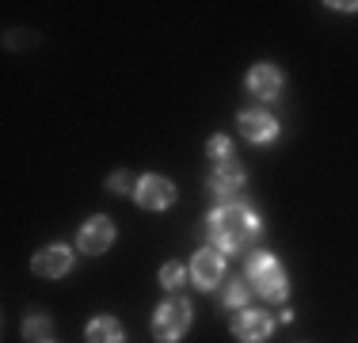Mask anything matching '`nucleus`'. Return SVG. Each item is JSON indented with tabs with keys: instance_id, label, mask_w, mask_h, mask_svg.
Returning a JSON list of instances; mask_svg holds the SVG:
<instances>
[{
	"instance_id": "nucleus-1",
	"label": "nucleus",
	"mask_w": 358,
	"mask_h": 343,
	"mask_svg": "<svg viewBox=\"0 0 358 343\" xmlns=\"http://www.w3.org/2000/svg\"><path fill=\"white\" fill-rule=\"evenodd\" d=\"M263 233V221L252 206H241V202H229V206H217L210 214V240L221 255H236L244 248H252V240Z\"/></svg>"
},
{
	"instance_id": "nucleus-2",
	"label": "nucleus",
	"mask_w": 358,
	"mask_h": 343,
	"mask_svg": "<svg viewBox=\"0 0 358 343\" xmlns=\"http://www.w3.org/2000/svg\"><path fill=\"white\" fill-rule=\"evenodd\" d=\"M248 282H252L255 294H263L267 302H286V294H289L286 267L271 252H252L248 255Z\"/></svg>"
},
{
	"instance_id": "nucleus-3",
	"label": "nucleus",
	"mask_w": 358,
	"mask_h": 343,
	"mask_svg": "<svg viewBox=\"0 0 358 343\" xmlns=\"http://www.w3.org/2000/svg\"><path fill=\"white\" fill-rule=\"evenodd\" d=\"M187 328H191V302L187 298H168L164 305L152 313V336L160 343H179L187 336Z\"/></svg>"
},
{
	"instance_id": "nucleus-4",
	"label": "nucleus",
	"mask_w": 358,
	"mask_h": 343,
	"mask_svg": "<svg viewBox=\"0 0 358 343\" xmlns=\"http://www.w3.org/2000/svg\"><path fill=\"white\" fill-rule=\"evenodd\" d=\"M134 199H138L141 210H168L176 202V183L164 176H145L134 187Z\"/></svg>"
},
{
	"instance_id": "nucleus-5",
	"label": "nucleus",
	"mask_w": 358,
	"mask_h": 343,
	"mask_svg": "<svg viewBox=\"0 0 358 343\" xmlns=\"http://www.w3.org/2000/svg\"><path fill=\"white\" fill-rule=\"evenodd\" d=\"M244 168L236 164V160H229V164H214L210 168V176H206V187L221 199V206H229V202H236V191L244 187Z\"/></svg>"
},
{
	"instance_id": "nucleus-6",
	"label": "nucleus",
	"mask_w": 358,
	"mask_h": 343,
	"mask_svg": "<svg viewBox=\"0 0 358 343\" xmlns=\"http://www.w3.org/2000/svg\"><path fill=\"white\" fill-rule=\"evenodd\" d=\"M110 240H115V225H110V218H103V214H96L92 221H84L80 233H76V248L88 255H99L110 248Z\"/></svg>"
},
{
	"instance_id": "nucleus-7",
	"label": "nucleus",
	"mask_w": 358,
	"mask_h": 343,
	"mask_svg": "<svg viewBox=\"0 0 358 343\" xmlns=\"http://www.w3.org/2000/svg\"><path fill=\"white\" fill-rule=\"evenodd\" d=\"M221 274H225V260H221L217 248H202V252H194L191 260V279L199 290H214L221 282Z\"/></svg>"
},
{
	"instance_id": "nucleus-8",
	"label": "nucleus",
	"mask_w": 358,
	"mask_h": 343,
	"mask_svg": "<svg viewBox=\"0 0 358 343\" xmlns=\"http://www.w3.org/2000/svg\"><path fill=\"white\" fill-rule=\"evenodd\" d=\"M233 332H236L241 343H263L271 332H275V321H271L263 309H244V313L233 321Z\"/></svg>"
},
{
	"instance_id": "nucleus-9",
	"label": "nucleus",
	"mask_w": 358,
	"mask_h": 343,
	"mask_svg": "<svg viewBox=\"0 0 358 343\" xmlns=\"http://www.w3.org/2000/svg\"><path fill=\"white\" fill-rule=\"evenodd\" d=\"M35 274H42V279H62V274L73 271V252L65 244H50L42 248V252H35Z\"/></svg>"
},
{
	"instance_id": "nucleus-10",
	"label": "nucleus",
	"mask_w": 358,
	"mask_h": 343,
	"mask_svg": "<svg viewBox=\"0 0 358 343\" xmlns=\"http://www.w3.org/2000/svg\"><path fill=\"white\" fill-rule=\"evenodd\" d=\"M236 126H241V134L248 137L252 145H267V141L278 137V122L267 115V111H241Z\"/></svg>"
},
{
	"instance_id": "nucleus-11",
	"label": "nucleus",
	"mask_w": 358,
	"mask_h": 343,
	"mask_svg": "<svg viewBox=\"0 0 358 343\" xmlns=\"http://www.w3.org/2000/svg\"><path fill=\"white\" fill-rule=\"evenodd\" d=\"M248 92L255 99H278V92H282V73H278L275 65H252L248 73Z\"/></svg>"
},
{
	"instance_id": "nucleus-12",
	"label": "nucleus",
	"mask_w": 358,
	"mask_h": 343,
	"mask_svg": "<svg viewBox=\"0 0 358 343\" xmlns=\"http://www.w3.org/2000/svg\"><path fill=\"white\" fill-rule=\"evenodd\" d=\"M122 324L115 321V316H96V321L88 324V343H122Z\"/></svg>"
},
{
	"instance_id": "nucleus-13",
	"label": "nucleus",
	"mask_w": 358,
	"mask_h": 343,
	"mask_svg": "<svg viewBox=\"0 0 358 343\" xmlns=\"http://www.w3.org/2000/svg\"><path fill=\"white\" fill-rule=\"evenodd\" d=\"M206 160H214V164H229V160H236V145L229 141V137H210L206 141Z\"/></svg>"
},
{
	"instance_id": "nucleus-14",
	"label": "nucleus",
	"mask_w": 358,
	"mask_h": 343,
	"mask_svg": "<svg viewBox=\"0 0 358 343\" xmlns=\"http://www.w3.org/2000/svg\"><path fill=\"white\" fill-rule=\"evenodd\" d=\"M23 336L27 340H35V343H42V340H54L50 336V321L42 313H35V316H27V321H23Z\"/></svg>"
},
{
	"instance_id": "nucleus-15",
	"label": "nucleus",
	"mask_w": 358,
	"mask_h": 343,
	"mask_svg": "<svg viewBox=\"0 0 358 343\" xmlns=\"http://www.w3.org/2000/svg\"><path fill=\"white\" fill-rule=\"evenodd\" d=\"M183 263H164V267H160V286L164 290H179L183 286Z\"/></svg>"
},
{
	"instance_id": "nucleus-16",
	"label": "nucleus",
	"mask_w": 358,
	"mask_h": 343,
	"mask_svg": "<svg viewBox=\"0 0 358 343\" xmlns=\"http://www.w3.org/2000/svg\"><path fill=\"white\" fill-rule=\"evenodd\" d=\"M130 187H138V183H134V176H126V172H115V176L107 179V191H115V195H126Z\"/></svg>"
},
{
	"instance_id": "nucleus-17",
	"label": "nucleus",
	"mask_w": 358,
	"mask_h": 343,
	"mask_svg": "<svg viewBox=\"0 0 358 343\" xmlns=\"http://www.w3.org/2000/svg\"><path fill=\"white\" fill-rule=\"evenodd\" d=\"M244 302H248V286L233 282V286L225 290V305H229V309H236V305H244Z\"/></svg>"
},
{
	"instance_id": "nucleus-18",
	"label": "nucleus",
	"mask_w": 358,
	"mask_h": 343,
	"mask_svg": "<svg viewBox=\"0 0 358 343\" xmlns=\"http://www.w3.org/2000/svg\"><path fill=\"white\" fill-rule=\"evenodd\" d=\"M42 343H54V340H42Z\"/></svg>"
}]
</instances>
